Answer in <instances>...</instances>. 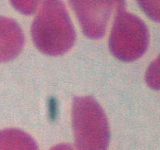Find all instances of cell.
I'll use <instances>...</instances> for the list:
<instances>
[{"label":"cell","mask_w":160,"mask_h":150,"mask_svg":"<svg viewBox=\"0 0 160 150\" xmlns=\"http://www.w3.org/2000/svg\"><path fill=\"white\" fill-rule=\"evenodd\" d=\"M34 45L49 56H60L71 48L76 39L74 28L62 0H47L39 9L31 26Z\"/></svg>","instance_id":"obj_1"},{"label":"cell","mask_w":160,"mask_h":150,"mask_svg":"<svg viewBox=\"0 0 160 150\" xmlns=\"http://www.w3.org/2000/svg\"><path fill=\"white\" fill-rule=\"evenodd\" d=\"M72 124L77 149H108L110 138L109 123L102 108L92 97L74 98Z\"/></svg>","instance_id":"obj_2"},{"label":"cell","mask_w":160,"mask_h":150,"mask_svg":"<svg viewBox=\"0 0 160 150\" xmlns=\"http://www.w3.org/2000/svg\"><path fill=\"white\" fill-rule=\"evenodd\" d=\"M148 31L138 17L123 10L114 20L109 38V48L114 56L124 62L139 59L146 52Z\"/></svg>","instance_id":"obj_3"},{"label":"cell","mask_w":160,"mask_h":150,"mask_svg":"<svg viewBox=\"0 0 160 150\" xmlns=\"http://www.w3.org/2000/svg\"><path fill=\"white\" fill-rule=\"evenodd\" d=\"M84 34L101 38L112 17L124 10L125 0H69Z\"/></svg>","instance_id":"obj_4"},{"label":"cell","mask_w":160,"mask_h":150,"mask_svg":"<svg viewBox=\"0 0 160 150\" xmlns=\"http://www.w3.org/2000/svg\"><path fill=\"white\" fill-rule=\"evenodd\" d=\"M23 44L24 35L18 23L12 19L0 16V62L17 57Z\"/></svg>","instance_id":"obj_5"},{"label":"cell","mask_w":160,"mask_h":150,"mask_svg":"<svg viewBox=\"0 0 160 150\" xmlns=\"http://www.w3.org/2000/svg\"><path fill=\"white\" fill-rule=\"evenodd\" d=\"M0 150H38L35 141L15 128L0 131Z\"/></svg>","instance_id":"obj_6"},{"label":"cell","mask_w":160,"mask_h":150,"mask_svg":"<svg viewBox=\"0 0 160 150\" xmlns=\"http://www.w3.org/2000/svg\"><path fill=\"white\" fill-rule=\"evenodd\" d=\"M17 11L24 15L34 13L47 0H9Z\"/></svg>","instance_id":"obj_7"},{"label":"cell","mask_w":160,"mask_h":150,"mask_svg":"<svg viewBox=\"0 0 160 150\" xmlns=\"http://www.w3.org/2000/svg\"><path fill=\"white\" fill-rule=\"evenodd\" d=\"M145 13L153 21L159 20V0H138Z\"/></svg>","instance_id":"obj_8"},{"label":"cell","mask_w":160,"mask_h":150,"mask_svg":"<svg viewBox=\"0 0 160 150\" xmlns=\"http://www.w3.org/2000/svg\"><path fill=\"white\" fill-rule=\"evenodd\" d=\"M159 59L152 62L148 68L146 74V81L148 85L153 89H159Z\"/></svg>","instance_id":"obj_9"},{"label":"cell","mask_w":160,"mask_h":150,"mask_svg":"<svg viewBox=\"0 0 160 150\" xmlns=\"http://www.w3.org/2000/svg\"><path fill=\"white\" fill-rule=\"evenodd\" d=\"M50 150H74L70 145H66V144H59V145H55L54 147Z\"/></svg>","instance_id":"obj_10"}]
</instances>
